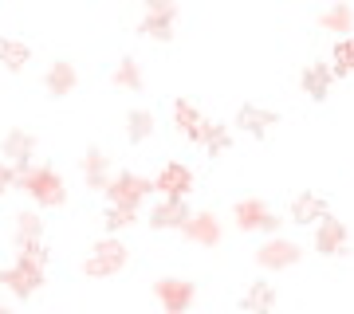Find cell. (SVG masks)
I'll list each match as a JSON object with an SVG mask.
<instances>
[{
    "mask_svg": "<svg viewBox=\"0 0 354 314\" xmlns=\"http://www.w3.org/2000/svg\"><path fill=\"white\" fill-rule=\"evenodd\" d=\"M16 185L24 188L39 208H59V204L67 201L64 177L55 173L51 165H28V169H20V173H16Z\"/></svg>",
    "mask_w": 354,
    "mask_h": 314,
    "instance_id": "obj_1",
    "label": "cell"
},
{
    "mask_svg": "<svg viewBox=\"0 0 354 314\" xmlns=\"http://www.w3.org/2000/svg\"><path fill=\"white\" fill-rule=\"evenodd\" d=\"M127 259H130L127 244L114 239V236H106V239H99V244L91 248V255L83 259V271H87L91 279H106V275H118V271L127 267Z\"/></svg>",
    "mask_w": 354,
    "mask_h": 314,
    "instance_id": "obj_2",
    "label": "cell"
},
{
    "mask_svg": "<svg viewBox=\"0 0 354 314\" xmlns=\"http://www.w3.org/2000/svg\"><path fill=\"white\" fill-rule=\"evenodd\" d=\"M232 220H236L241 232H276V228L283 224L260 197H244V201L232 204Z\"/></svg>",
    "mask_w": 354,
    "mask_h": 314,
    "instance_id": "obj_3",
    "label": "cell"
},
{
    "mask_svg": "<svg viewBox=\"0 0 354 314\" xmlns=\"http://www.w3.org/2000/svg\"><path fill=\"white\" fill-rule=\"evenodd\" d=\"M153 299L162 302L165 314H185L197 302V283H189V279H158Z\"/></svg>",
    "mask_w": 354,
    "mask_h": 314,
    "instance_id": "obj_4",
    "label": "cell"
},
{
    "mask_svg": "<svg viewBox=\"0 0 354 314\" xmlns=\"http://www.w3.org/2000/svg\"><path fill=\"white\" fill-rule=\"evenodd\" d=\"M174 126L189 141H197V146H209V138H213V130H216V122H209V118H205L189 99H177L174 102Z\"/></svg>",
    "mask_w": 354,
    "mask_h": 314,
    "instance_id": "obj_5",
    "label": "cell"
},
{
    "mask_svg": "<svg viewBox=\"0 0 354 314\" xmlns=\"http://www.w3.org/2000/svg\"><path fill=\"white\" fill-rule=\"evenodd\" d=\"M150 188H153V181H146V177L118 173V177H111V185H106V201L118 204V208H138Z\"/></svg>",
    "mask_w": 354,
    "mask_h": 314,
    "instance_id": "obj_6",
    "label": "cell"
},
{
    "mask_svg": "<svg viewBox=\"0 0 354 314\" xmlns=\"http://www.w3.org/2000/svg\"><path fill=\"white\" fill-rule=\"evenodd\" d=\"M174 20H177V4L174 0H150L146 4V16H142L138 32L150 39H174Z\"/></svg>",
    "mask_w": 354,
    "mask_h": 314,
    "instance_id": "obj_7",
    "label": "cell"
},
{
    "mask_svg": "<svg viewBox=\"0 0 354 314\" xmlns=\"http://www.w3.org/2000/svg\"><path fill=\"white\" fill-rule=\"evenodd\" d=\"M299 244L295 239H283V236H272L268 244H260L256 251V264L264 267V271H283V267H295L299 264Z\"/></svg>",
    "mask_w": 354,
    "mask_h": 314,
    "instance_id": "obj_8",
    "label": "cell"
},
{
    "mask_svg": "<svg viewBox=\"0 0 354 314\" xmlns=\"http://www.w3.org/2000/svg\"><path fill=\"white\" fill-rule=\"evenodd\" d=\"M0 287H8L16 299H32V295L44 287V267H32V264H20V259H16L12 267L0 271Z\"/></svg>",
    "mask_w": 354,
    "mask_h": 314,
    "instance_id": "obj_9",
    "label": "cell"
},
{
    "mask_svg": "<svg viewBox=\"0 0 354 314\" xmlns=\"http://www.w3.org/2000/svg\"><path fill=\"white\" fill-rule=\"evenodd\" d=\"M153 188L162 193L165 201H185V193L193 188L189 165H181V161H165V165H162V173H158V181H153Z\"/></svg>",
    "mask_w": 354,
    "mask_h": 314,
    "instance_id": "obj_10",
    "label": "cell"
},
{
    "mask_svg": "<svg viewBox=\"0 0 354 314\" xmlns=\"http://www.w3.org/2000/svg\"><path fill=\"white\" fill-rule=\"evenodd\" d=\"M0 150H4L8 165L20 173V169H28L32 157H36V134H28V130H8L4 141H0Z\"/></svg>",
    "mask_w": 354,
    "mask_h": 314,
    "instance_id": "obj_11",
    "label": "cell"
},
{
    "mask_svg": "<svg viewBox=\"0 0 354 314\" xmlns=\"http://www.w3.org/2000/svg\"><path fill=\"white\" fill-rule=\"evenodd\" d=\"M44 87H48L51 99H67V95L79 87L75 63H71V59H55V63L48 67V75H44Z\"/></svg>",
    "mask_w": 354,
    "mask_h": 314,
    "instance_id": "obj_12",
    "label": "cell"
},
{
    "mask_svg": "<svg viewBox=\"0 0 354 314\" xmlns=\"http://www.w3.org/2000/svg\"><path fill=\"white\" fill-rule=\"evenodd\" d=\"M279 122L276 110H264V106H256V102H244L241 110H236V126H241L244 134H252V138H268V130Z\"/></svg>",
    "mask_w": 354,
    "mask_h": 314,
    "instance_id": "obj_13",
    "label": "cell"
},
{
    "mask_svg": "<svg viewBox=\"0 0 354 314\" xmlns=\"http://www.w3.org/2000/svg\"><path fill=\"white\" fill-rule=\"evenodd\" d=\"M181 232H185V239L201 244V248H216V244H221V220H216L213 213H193Z\"/></svg>",
    "mask_w": 354,
    "mask_h": 314,
    "instance_id": "obj_14",
    "label": "cell"
},
{
    "mask_svg": "<svg viewBox=\"0 0 354 314\" xmlns=\"http://www.w3.org/2000/svg\"><path fill=\"white\" fill-rule=\"evenodd\" d=\"M315 248L323 255H342L346 251V224H342L339 216H323L315 228Z\"/></svg>",
    "mask_w": 354,
    "mask_h": 314,
    "instance_id": "obj_15",
    "label": "cell"
},
{
    "mask_svg": "<svg viewBox=\"0 0 354 314\" xmlns=\"http://www.w3.org/2000/svg\"><path fill=\"white\" fill-rule=\"evenodd\" d=\"M189 216L193 213H189V204H185V201H162L150 216H146V224L158 228V232H169V228H177V232H181Z\"/></svg>",
    "mask_w": 354,
    "mask_h": 314,
    "instance_id": "obj_16",
    "label": "cell"
},
{
    "mask_svg": "<svg viewBox=\"0 0 354 314\" xmlns=\"http://www.w3.org/2000/svg\"><path fill=\"white\" fill-rule=\"evenodd\" d=\"M83 177H87V188H95V193H106V185H111V161L99 146H87V153H83Z\"/></svg>",
    "mask_w": 354,
    "mask_h": 314,
    "instance_id": "obj_17",
    "label": "cell"
},
{
    "mask_svg": "<svg viewBox=\"0 0 354 314\" xmlns=\"http://www.w3.org/2000/svg\"><path fill=\"white\" fill-rule=\"evenodd\" d=\"M323 216H330V208L319 193H299V197L291 201V220H295V224H319Z\"/></svg>",
    "mask_w": 354,
    "mask_h": 314,
    "instance_id": "obj_18",
    "label": "cell"
},
{
    "mask_svg": "<svg viewBox=\"0 0 354 314\" xmlns=\"http://www.w3.org/2000/svg\"><path fill=\"white\" fill-rule=\"evenodd\" d=\"M330 83H335L330 63H307V67H304V90H307V99L323 102L330 95Z\"/></svg>",
    "mask_w": 354,
    "mask_h": 314,
    "instance_id": "obj_19",
    "label": "cell"
},
{
    "mask_svg": "<svg viewBox=\"0 0 354 314\" xmlns=\"http://www.w3.org/2000/svg\"><path fill=\"white\" fill-rule=\"evenodd\" d=\"M319 28L323 32H339V39H351L354 36V8L351 4H330L319 12Z\"/></svg>",
    "mask_w": 354,
    "mask_h": 314,
    "instance_id": "obj_20",
    "label": "cell"
},
{
    "mask_svg": "<svg viewBox=\"0 0 354 314\" xmlns=\"http://www.w3.org/2000/svg\"><path fill=\"white\" fill-rule=\"evenodd\" d=\"M241 306L248 314H272V306H276V287H272V283H264V279H260V283H252Z\"/></svg>",
    "mask_w": 354,
    "mask_h": 314,
    "instance_id": "obj_21",
    "label": "cell"
},
{
    "mask_svg": "<svg viewBox=\"0 0 354 314\" xmlns=\"http://www.w3.org/2000/svg\"><path fill=\"white\" fill-rule=\"evenodd\" d=\"M28 59H32V51H28L24 39H12V36H0V63L8 67V71H24Z\"/></svg>",
    "mask_w": 354,
    "mask_h": 314,
    "instance_id": "obj_22",
    "label": "cell"
},
{
    "mask_svg": "<svg viewBox=\"0 0 354 314\" xmlns=\"http://www.w3.org/2000/svg\"><path fill=\"white\" fill-rule=\"evenodd\" d=\"M111 79H114V87H122V90H142V83H146V79H142V67H138V59H134V55H122Z\"/></svg>",
    "mask_w": 354,
    "mask_h": 314,
    "instance_id": "obj_23",
    "label": "cell"
},
{
    "mask_svg": "<svg viewBox=\"0 0 354 314\" xmlns=\"http://www.w3.org/2000/svg\"><path fill=\"white\" fill-rule=\"evenodd\" d=\"M150 134H153V114L150 110H130L127 114V138L134 141V146H142Z\"/></svg>",
    "mask_w": 354,
    "mask_h": 314,
    "instance_id": "obj_24",
    "label": "cell"
},
{
    "mask_svg": "<svg viewBox=\"0 0 354 314\" xmlns=\"http://www.w3.org/2000/svg\"><path fill=\"white\" fill-rule=\"evenodd\" d=\"M16 239H44V216L32 208L16 213Z\"/></svg>",
    "mask_w": 354,
    "mask_h": 314,
    "instance_id": "obj_25",
    "label": "cell"
},
{
    "mask_svg": "<svg viewBox=\"0 0 354 314\" xmlns=\"http://www.w3.org/2000/svg\"><path fill=\"white\" fill-rule=\"evenodd\" d=\"M330 71L335 75H351L354 71V36L335 43V51H330Z\"/></svg>",
    "mask_w": 354,
    "mask_h": 314,
    "instance_id": "obj_26",
    "label": "cell"
},
{
    "mask_svg": "<svg viewBox=\"0 0 354 314\" xmlns=\"http://www.w3.org/2000/svg\"><path fill=\"white\" fill-rule=\"evenodd\" d=\"M16 251H20V264L48 267V244L44 239H16Z\"/></svg>",
    "mask_w": 354,
    "mask_h": 314,
    "instance_id": "obj_27",
    "label": "cell"
},
{
    "mask_svg": "<svg viewBox=\"0 0 354 314\" xmlns=\"http://www.w3.org/2000/svg\"><path fill=\"white\" fill-rule=\"evenodd\" d=\"M138 220V208H118V204H111L106 213H102V228L106 232H122V228H130Z\"/></svg>",
    "mask_w": 354,
    "mask_h": 314,
    "instance_id": "obj_28",
    "label": "cell"
},
{
    "mask_svg": "<svg viewBox=\"0 0 354 314\" xmlns=\"http://www.w3.org/2000/svg\"><path fill=\"white\" fill-rule=\"evenodd\" d=\"M228 141H232V138H228V126H221V122H216L213 138H209V146H205V150H209V153H213V157H216V153H221V150H228Z\"/></svg>",
    "mask_w": 354,
    "mask_h": 314,
    "instance_id": "obj_29",
    "label": "cell"
},
{
    "mask_svg": "<svg viewBox=\"0 0 354 314\" xmlns=\"http://www.w3.org/2000/svg\"><path fill=\"white\" fill-rule=\"evenodd\" d=\"M12 185H16V169H12L8 161H0V197H4Z\"/></svg>",
    "mask_w": 354,
    "mask_h": 314,
    "instance_id": "obj_30",
    "label": "cell"
},
{
    "mask_svg": "<svg viewBox=\"0 0 354 314\" xmlns=\"http://www.w3.org/2000/svg\"><path fill=\"white\" fill-rule=\"evenodd\" d=\"M0 314H12V311H8V302H0Z\"/></svg>",
    "mask_w": 354,
    "mask_h": 314,
    "instance_id": "obj_31",
    "label": "cell"
}]
</instances>
